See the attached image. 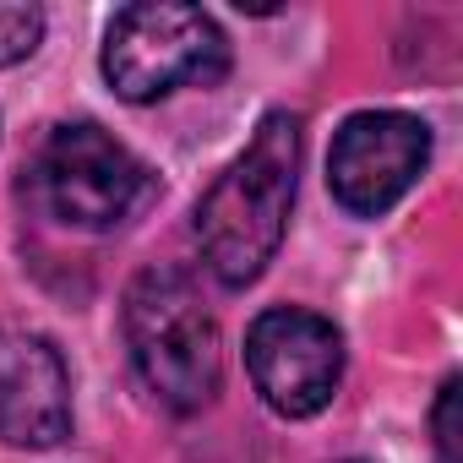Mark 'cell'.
Listing matches in <instances>:
<instances>
[{
    "label": "cell",
    "mask_w": 463,
    "mask_h": 463,
    "mask_svg": "<svg viewBox=\"0 0 463 463\" xmlns=\"http://www.w3.org/2000/svg\"><path fill=\"white\" fill-rule=\"evenodd\" d=\"M246 371L273 414L311 420L344 382V333L317 311L273 306L246 333Z\"/></svg>",
    "instance_id": "cell-5"
},
{
    "label": "cell",
    "mask_w": 463,
    "mask_h": 463,
    "mask_svg": "<svg viewBox=\"0 0 463 463\" xmlns=\"http://www.w3.org/2000/svg\"><path fill=\"white\" fill-rule=\"evenodd\" d=\"M458 392H463V382L447 376V382H441V398H436V414H430V430H436V463H458Z\"/></svg>",
    "instance_id": "cell-9"
},
{
    "label": "cell",
    "mask_w": 463,
    "mask_h": 463,
    "mask_svg": "<svg viewBox=\"0 0 463 463\" xmlns=\"http://www.w3.org/2000/svg\"><path fill=\"white\" fill-rule=\"evenodd\" d=\"M71 436V376L50 338L0 333V441L55 447Z\"/></svg>",
    "instance_id": "cell-7"
},
{
    "label": "cell",
    "mask_w": 463,
    "mask_h": 463,
    "mask_svg": "<svg viewBox=\"0 0 463 463\" xmlns=\"http://www.w3.org/2000/svg\"><path fill=\"white\" fill-rule=\"evenodd\" d=\"M344 463H365V458H344Z\"/></svg>",
    "instance_id": "cell-10"
},
{
    "label": "cell",
    "mask_w": 463,
    "mask_h": 463,
    "mask_svg": "<svg viewBox=\"0 0 463 463\" xmlns=\"http://www.w3.org/2000/svg\"><path fill=\"white\" fill-rule=\"evenodd\" d=\"M33 180H39L44 207L71 229H115L147 191L142 158L93 120L55 126L39 153Z\"/></svg>",
    "instance_id": "cell-4"
},
{
    "label": "cell",
    "mask_w": 463,
    "mask_h": 463,
    "mask_svg": "<svg viewBox=\"0 0 463 463\" xmlns=\"http://www.w3.org/2000/svg\"><path fill=\"white\" fill-rule=\"evenodd\" d=\"M430 164V126L403 109H360L333 131L327 191L354 218H382Z\"/></svg>",
    "instance_id": "cell-6"
},
{
    "label": "cell",
    "mask_w": 463,
    "mask_h": 463,
    "mask_svg": "<svg viewBox=\"0 0 463 463\" xmlns=\"http://www.w3.org/2000/svg\"><path fill=\"white\" fill-rule=\"evenodd\" d=\"M300 175V120L289 109L262 115L251 147L196 202V246L223 289H246L284 246Z\"/></svg>",
    "instance_id": "cell-1"
},
{
    "label": "cell",
    "mask_w": 463,
    "mask_h": 463,
    "mask_svg": "<svg viewBox=\"0 0 463 463\" xmlns=\"http://www.w3.org/2000/svg\"><path fill=\"white\" fill-rule=\"evenodd\" d=\"M44 39V12L39 6H0V71L28 61Z\"/></svg>",
    "instance_id": "cell-8"
},
{
    "label": "cell",
    "mask_w": 463,
    "mask_h": 463,
    "mask_svg": "<svg viewBox=\"0 0 463 463\" xmlns=\"http://www.w3.org/2000/svg\"><path fill=\"white\" fill-rule=\"evenodd\" d=\"M229 71L223 28L185 0L120 6L104 33V82L126 104H158L175 88H207Z\"/></svg>",
    "instance_id": "cell-3"
},
{
    "label": "cell",
    "mask_w": 463,
    "mask_h": 463,
    "mask_svg": "<svg viewBox=\"0 0 463 463\" xmlns=\"http://www.w3.org/2000/svg\"><path fill=\"white\" fill-rule=\"evenodd\" d=\"M126 349L169 414H196L223 387V338L185 268H147L126 289Z\"/></svg>",
    "instance_id": "cell-2"
}]
</instances>
